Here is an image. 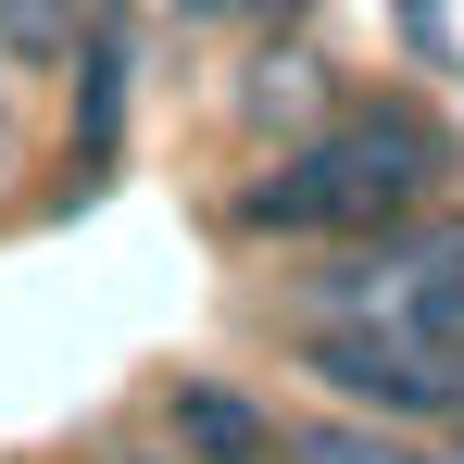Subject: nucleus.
Here are the masks:
<instances>
[{"label":"nucleus","instance_id":"nucleus-6","mask_svg":"<svg viewBox=\"0 0 464 464\" xmlns=\"http://www.w3.org/2000/svg\"><path fill=\"white\" fill-rule=\"evenodd\" d=\"M88 13H126V25H139V0H88Z\"/></svg>","mask_w":464,"mask_h":464},{"label":"nucleus","instance_id":"nucleus-2","mask_svg":"<svg viewBox=\"0 0 464 464\" xmlns=\"http://www.w3.org/2000/svg\"><path fill=\"white\" fill-rule=\"evenodd\" d=\"M289 364L364 427H401V440H452L464 427V352L414 339L401 314H302Z\"/></svg>","mask_w":464,"mask_h":464},{"label":"nucleus","instance_id":"nucleus-5","mask_svg":"<svg viewBox=\"0 0 464 464\" xmlns=\"http://www.w3.org/2000/svg\"><path fill=\"white\" fill-rule=\"evenodd\" d=\"M176 13H201V25H227V13H251V0H176Z\"/></svg>","mask_w":464,"mask_h":464},{"label":"nucleus","instance_id":"nucleus-3","mask_svg":"<svg viewBox=\"0 0 464 464\" xmlns=\"http://www.w3.org/2000/svg\"><path fill=\"white\" fill-rule=\"evenodd\" d=\"M151 452L163 464H276L289 452V414L251 377H163L151 389Z\"/></svg>","mask_w":464,"mask_h":464},{"label":"nucleus","instance_id":"nucleus-4","mask_svg":"<svg viewBox=\"0 0 464 464\" xmlns=\"http://www.w3.org/2000/svg\"><path fill=\"white\" fill-rule=\"evenodd\" d=\"M276 464H452L440 440H401V427H364V414H289V452Z\"/></svg>","mask_w":464,"mask_h":464},{"label":"nucleus","instance_id":"nucleus-1","mask_svg":"<svg viewBox=\"0 0 464 464\" xmlns=\"http://www.w3.org/2000/svg\"><path fill=\"white\" fill-rule=\"evenodd\" d=\"M452 176H464V151H452V126L414 88H339L314 126H289L264 151V176L227 201V227L264 238V251L389 238V227H414V214H440V201H464Z\"/></svg>","mask_w":464,"mask_h":464}]
</instances>
